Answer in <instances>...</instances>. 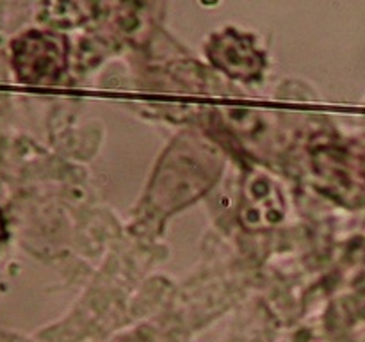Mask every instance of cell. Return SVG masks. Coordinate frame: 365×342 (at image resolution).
<instances>
[{
  "mask_svg": "<svg viewBox=\"0 0 365 342\" xmlns=\"http://www.w3.org/2000/svg\"><path fill=\"white\" fill-rule=\"evenodd\" d=\"M8 237V234H6V221H4V216H2V212H0V243Z\"/></svg>",
  "mask_w": 365,
  "mask_h": 342,
  "instance_id": "3957f363",
  "label": "cell"
},
{
  "mask_svg": "<svg viewBox=\"0 0 365 342\" xmlns=\"http://www.w3.org/2000/svg\"><path fill=\"white\" fill-rule=\"evenodd\" d=\"M214 61L217 66L224 68L230 75L239 77V79H248L253 75H259L262 68V59L260 55L253 50L248 43L242 41H233V43H219L214 50Z\"/></svg>",
  "mask_w": 365,
  "mask_h": 342,
  "instance_id": "7a4b0ae2",
  "label": "cell"
},
{
  "mask_svg": "<svg viewBox=\"0 0 365 342\" xmlns=\"http://www.w3.org/2000/svg\"><path fill=\"white\" fill-rule=\"evenodd\" d=\"M66 63V48L59 38L29 32L13 43V68L24 84L47 86L57 80Z\"/></svg>",
  "mask_w": 365,
  "mask_h": 342,
  "instance_id": "6da1fadb",
  "label": "cell"
}]
</instances>
